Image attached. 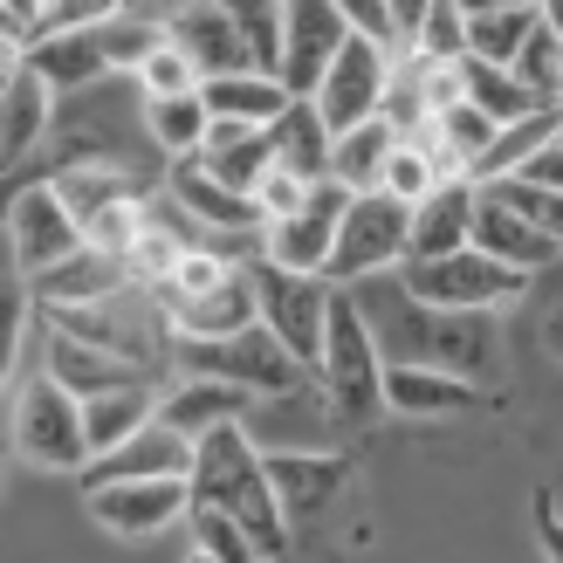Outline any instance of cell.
<instances>
[{
  "mask_svg": "<svg viewBox=\"0 0 563 563\" xmlns=\"http://www.w3.org/2000/svg\"><path fill=\"white\" fill-rule=\"evenodd\" d=\"M82 247H90V241H82V228H76L69 200L55 192V179L48 186H14V200H8V255H14V275L42 282L63 262H76Z\"/></svg>",
  "mask_w": 563,
  "mask_h": 563,
  "instance_id": "cell-9",
  "label": "cell"
},
{
  "mask_svg": "<svg viewBox=\"0 0 563 563\" xmlns=\"http://www.w3.org/2000/svg\"><path fill=\"white\" fill-rule=\"evenodd\" d=\"M440 186H454V179H446L440 165H433L427 152L412 145V137H399V152H391V165H385V186H378V192H385V200H399V207H412V213H419V207H427Z\"/></svg>",
  "mask_w": 563,
  "mask_h": 563,
  "instance_id": "cell-37",
  "label": "cell"
},
{
  "mask_svg": "<svg viewBox=\"0 0 563 563\" xmlns=\"http://www.w3.org/2000/svg\"><path fill=\"white\" fill-rule=\"evenodd\" d=\"M241 268L228 262V255H213V247H192V255L179 262V275L158 289V302H200V296H213V289H228Z\"/></svg>",
  "mask_w": 563,
  "mask_h": 563,
  "instance_id": "cell-40",
  "label": "cell"
},
{
  "mask_svg": "<svg viewBox=\"0 0 563 563\" xmlns=\"http://www.w3.org/2000/svg\"><path fill=\"white\" fill-rule=\"evenodd\" d=\"M255 207H262V220L275 228V220H296V213H309V179H296V173H275L255 186Z\"/></svg>",
  "mask_w": 563,
  "mask_h": 563,
  "instance_id": "cell-43",
  "label": "cell"
},
{
  "mask_svg": "<svg viewBox=\"0 0 563 563\" xmlns=\"http://www.w3.org/2000/svg\"><path fill=\"white\" fill-rule=\"evenodd\" d=\"M42 372L63 385V391H76L82 406H90V399H110V391L145 385V372H137V364L110 357V351H97V344H82V336H69V330H48V364H42Z\"/></svg>",
  "mask_w": 563,
  "mask_h": 563,
  "instance_id": "cell-18",
  "label": "cell"
},
{
  "mask_svg": "<svg viewBox=\"0 0 563 563\" xmlns=\"http://www.w3.org/2000/svg\"><path fill=\"white\" fill-rule=\"evenodd\" d=\"M391 76H399V55H385L378 42H364L357 27H351L344 55L330 63L323 90H317V118H323L336 137L357 131V124H372V118H385V103H391Z\"/></svg>",
  "mask_w": 563,
  "mask_h": 563,
  "instance_id": "cell-10",
  "label": "cell"
},
{
  "mask_svg": "<svg viewBox=\"0 0 563 563\" xmlns=\"http://www.w3.org/2000/svg\"><path fill=\"white\" fill-rule=\"evenodd\" d=\"M323 385H330L336 419H351V427L378 419V406H385V351H378V336H372V323H364V309L351 296H336V309H330Z\"/></svg>",
  "mask_w": 563,
  "mask_h": 563,
  "instance_id": "cell-5",
  "label": "cell"
},
{
  "mask_svg": "<svg viewBox=\"0 0 563 563\" xmlns=\"http://www.w3.org/2000/svg\"><path fill=\"white\" fill-rule=\"evenodd\" d=\"M488 200H501L509 213H522L537 234H550L556 247H563V192H537V186H522V179H495V186H482Z\"/></svg>",
  "mask_w": 563,
  "mask_h": 563,
  "instance_id": "cell-41",
  "label": "cell"
},
{
  "mask_svg": "<svg viewBox=\"0 0 563 563\" xmlns=\"http://www.w3.org/2000/svg\"><path fill=\"white\" fill-rule=\"evenodd\" d=\"M268 137H275V165H282V173H296V179H309V186H323V179H330L336 131L317 118V103H296Z\"/></svg>",
  "mask_w": 563,
  "mask_h": 563,
  "instance_id": "cell-33",
  "label": "cell"
},
{
  "mask_svg": "<svg viewBox=\"0 0 563 563\" xmlns=\"http://www.w3.org/2000/svg\"><path fill=\"white\" fill-rule=\"evenodd\" d=\"M173 42L200 63L207 82L220 76H255V55H247V35H241V21L234 8H173Z\"/></svg>",
  "mask_w": 563,
  "mask_h": 563,
  "instance_id": "cell-16",
  "label": "cell"
},
{
  "mask_svg": "<svg viewBox=\"0 0 563 563\" xmlns=\"http://www.w3.org/2000/svg\"><path fill=\"white\" fill-rule=\"evenodd\" d=\"M412 262V207L364 192L336 228V255H330V282H378L391 268Z\"/></svg>",
  "mask_w": 563,
  "mask_h": 563,
  "instance_id": "cell-8",
  "label": "cell"
},
{
  "mask_svg": "<svg viewBox=\"0 0 563 563\" xmlns=\"http://www.w3.org/2000/svg\"><path fill=\"white\" fill-rule=\"evenodd\" d=\"M516 179H522V186H537V192H563V137H556V145H543Z\"/></svg>",
  "mask_w": 563,
  "mask_h": 563,
  "instance_id": "cell-44",
  "label": "cell"
},
{
  "mask_svg": "<svg viewBox=\"0 0 563 563\" xmlns=\"http://www.w3.org/2000/svg\"><path fill=\"white\" fill-rule=\"evenodd\" d=\"M186 529H192V550L213 556V563H268V556H262V543L247 537L234 516H220V509H192V516H186Z\"/></svg>",
  "mask_w": 563,
  "mask_h": 563,
  "instance_id": "cell-38",
  "label": "cell"
},
{
  "mask_svg": "<svg viewBox=\"0 0 563 563\" xmlns=\"http://www.w3.org/2000/svg\"><path fill=\"white\" fill-rule=\"evenodd\" d=\"M351 207H357V192H344L336 179L309 186V213L262 228V262H268V268H289V275H323V282H330L336 228H344V213H351Z\"/></svg>",
  "mask_w": 563,
  "mask_h": 563,
  "instance_id": "cell-11",
  "label": "cell"
},
{
  "mask_svg": "<svg viewBox=\"0 0 563 563\" xmlns=\"http://www.w3.org/2000/svg\"><path fill=\"white\" fill-rule=\"evenodd\" d=\"M364 323H372L385 364H427V372H454L467 385H482L501 357L495 317H446V309H427L406 296V282H391L385 296L357 302Z\"/></svg>",
  "mask_w": 563,
  "mask_h": 563,
  "instance_id": "cell-1",
  "label": "cell"
},
{
  "mask_svg": "<svg viewBox=\"0 0 563 563\" xmlns=\"http://www.w3.org/2000/svg\"><path fill=\"white\" fill-rule=\"evenodd\" d=\"M550 351H556V357H563V302H556V309H550Z\"/></svg>",
  "mask_w": 563,
  "mask_h": 563,
  "instance_id": "cell-46",
  "label": "cell"
},
{
  "mask_svg": "<svg viewBox=\"0 0 563 563\" xmlns=\"http://www.w3.org/2000/svg\"><path fill=\"white\" fill-rule=\"evenodd\" d=\"M173 357L192 378L234 385V391H247V399H289V391L302 385V364L282 351V336L268 323L241 330V336H220V344H173Z\"/></svg>",
  "mask_w": 563,
  "mask_h": 563,
  "instance_id": "cell-4",
  "label": "cell"
},
{
  "mask_svg": "<svg viewBox=\"0 0 563 563\" xmlns=\"http://www.w3.org/2000/svg\"><path fill=\"white\" fill-rule=\"evenodd\" d=\"M474 247H482V255H495L501 268H516V275H537L543 262L563 255L550 234H537L522 213H509L501 200H488V192H482V220H474Z\"/></svg>",
  "mask_w": 563,
  "mask_h": 563,
  "instance_id": "cell-25",
  "label": "cell"
},
{
  "mask_svg": "<svg viewBox=\"0 0 563 563\" xmlns=\"http://www.w3.org/2000/svg\"><path fill=\"white\" fill-rule=\"evenodd\" d=\"M344 14H351V27H357L364 42H378L385 55H399V63H406V14H399V8H378V0H357V8H344Z\"/></svg>",
  "mask_w": 563,
  "mask_h": 563,
  "instance_id": "cell-42",
  "label": "cell"
},
{
  "mask_svg": "<svg viewBox=\"0 0 563 563\" xmlns=\"http://www.w3.org/2000/svg\"><path fill=\"white\" fill-rule=\"evenodd\" d=\"M543 21H550V35L563 42V0H550V8H543Z\"/></svg>",
  "mask_w": 563,
  "mask_h": 563,
  "instance_id": "cell-47",
  "label": "cell"
},
{
  "mask_svg": "<svg viewBox=\"0 0 563 563\" xmlns=\"http://www.w3.org/2000/svg\"><path fill=\"white\" fill-rule=\"evenodd\" d=\"M186 563H213V556H200V550H192V556H186Z\"/></svg>",
  "mask_w": 563,
  "mask_h": 563,
  "instance_id": "cell-48",
  "label": "cell"
},
{
  "mask_svg": "<svg viewBox=\"0 0 563 563\" xmlns=\"http://www.w3.org/2000/svg\"><path fill=\"white\" fill-rule=\"evenodd\" d=\"M97 42H103L110 76H137L165 42H173V14L165 8H110L97 21Z\"/></svg>",
  "mask_w": 563,
  "mask_h": 563,
  "instance_id": "cell-24",
  "label": "cell"
},
{
  "mask_svg": "<svg viewBox=\"0 0 563 563\" xmlns=\"http://www.w3.org/2000/svg\"><path fill=\"white\" fill-rule=\"evenodd\" d=\"M124 289H131V268L97 255V247H82L76 262H63L55 275L35 282V302L42 309H90V302H110V296H124Z\"/></svg>",
  "mask_w": 563,
  "mask_h": 563,
  "instance_id": "cell-23",
  "label": "cell"
},
{
  "mask_svg": "<svg viewBox=\"0 0 563 563\" xmlns=\"http://www.w3.org/2000/svg\"><path fill=\"white\" fill-rule=\"evenodd\" d=\"M399 124L391 118H372V124H357V131H344L336 137V152H330V179L344 186V192H378L385 186V165H391V152H399Z\"/></svg>",
  "mask_w": 563,
  "mask_h": 563,
  "instance_id": "cell-27",
  "label": "cell"
},
{
  "mask_svg": "<svg viewBox=\"0 0 563 563\" xmlns=\"http://www.w3.org/2000/svg\"><path fill=\"white\" fill-rule=\"evenodd\" d=\"M262 323V296H255V275H234L228 289H213L200 302H165V330L173 344H220V336H241Z\"/></svg>",
  "mask_w": 563,
  "mask_h": 563,
  "instance_id": "cell-15",
  "label": "cell"
},
{
  "mask_svg": "<svg viewBox=\"0 0 563 563\" xmlns=\"http://www.w3.org/2000/svg\"><path fill=\"white\" fill-rule=\"evenodd\" d=\"M48 82L27 69V63H8V82H0V152L8 158H27L48 131Z\"/></svg>",
  "mask_w": 563,
  "mask_h": 563,
  "instance_id": "cell-28",
  "label": "cell"
},
{
  "mask_svg": "<svg viewBox=\"0 0 563 563\" xmlns=\"http://www.w3.org/2000/svg\"><path fill=\"white\" fill-rule=\"evenodd\" d=\"M192 474V440L173 433L165 419H152L137 440H124L118 454H103L82 467V488H118V482H186Z\"/></svg>",
  "mask_w": 563,
  "mask_h": 563,
  "instance_id": "cell-13",
  "label": "cell"
},
{
  "mask_svg": "<svg viewBox=\"0 0 563 563\" xmlns=\"http://www.w3.org/2000/svg\"><path fill=\"white\" fill-rule=\"evenodd\" d=\"M482 399V385L454 372H427V364H385V406L399 419H454Z\"/></svg>",
  "mask_w": 563,
  "mask_h": 563,
  "instance_id": "cell-20",
  "label": "cell"
},
{
  "mask_svg": "<svg viewBox=\"0 0 563 563\" xmlns=\"http://www.w3.org/2000/svg\"><path fill=\"white\" fill-rule=\"evenodd\" d=\"M406 296L427 302V309H446V317H488V309L516 302L529 289V275L501 268L495 255H482V247H467V255H446V262H412L399 268Z\"/></svg>",
  "mask_w": 563,
  "mask_h": 563,
  "instance_id": "cell-7",
  "label": "cell"
},
{
  "mask_svg": "<svg viewBox=\"0 0 563 563\" xmlns=\"http://www.w3.org/2000/svg\"><path fill=\"white\" fill-rule=\"evenodd\" d=\"M234 21H241V35H247V55H255V76L282 82V63H289V8L255 0V8H234Z\"/></svg>",
  "mask_w": 563,
  "mask_h": 563,
  "instance_id": "cell-36",
  "label": "cell"
},
{
  "mask_svg": "<svg viewBox=\"0 0 563 563\" xmlns=\"http://www.w3.org/2000/svg\"><path fill=\"white\" fill-rule=\"evenodd\" d=\"M8 427H14V454H21L27 467L76 474V467L97 461V454H90V419H82V399H76V391H63L48 372H35V378L14 385Z\"/></svg>",
  "mask_w": 563,
  "mask_h": 563,
  "instance_id": "cell-3",
  "label": "cell"
},
{
  "mask_svg": "<svg viewBox=\"0 0 563 563\" xmlns=\"http://www.w3.org/2000/svg\"><path fill=\"white\" fill-rule=\"evenodd\" d=\"M200 97L213 110V124H247V131H275L296 110V97L282 90L275 76H220V82H207Z\"/></svg>",
  "mask_w": 563,
  "mask_h": 563,
  "instance_id": "cell-26",
  "label": "cell"
},
{
  "mask_svg": "<svg viewBox=\"0 0 563 563\" xmlns=\"http://www.w3.org/2000/svg\"><path fill=\"white\" fill-rule=\"evenodd\" d=\"M474 220H482V186H474V179L440 186L433 200L412 213V262L467 255V247H474ZM412 262H406V268H412Z\"/></svg>",
  "mask_w": 563,
  "mask_h": 563,
  "instance_id": "cell-17",
  "label": "cell"
},
{
  "mask_svg": "<svg viewBox=\"0 0 563 563\" xmlns=\"http://www.w3.org/2000/svg\"><path fill=\"white\" fill-rule=\"evenodd\" d=\"M82 419H90V454H118L124 440H137L158 419V399H152V385H131V391H110V399H90L82 406Z\"/></svg>",
  "mask_w": 563,
  "mask_h": 563,
  "instance_id": "cell-34",
  "label": "cell"
},
{
  "mask_svg": "<svg viewBox=\"0 0 563 563\" xmlns=\"http://www.w3.org/2000/svg\"><path fill=\"white\" fill-rule=\"evenodd\" d=\"M27 69H35L48 90H97V82L110 76L103 63V42H97V27H69V35H55L42 42L35 55H21Z\"/></svg>",
  "mask_w": 563,
  "mask_h": 563,
  "instance_id": "cell-32",
  "label": "cell"
},
{
  "mask_svg": "<svg viewBox=\"0 0 563 563\" xmlns=\"http://www.w3.org/2000/svg\"><path fill=\"white\" fill-rule=\"evenodd\" d=\"M200 173H213L228 192H241V200H255V186L275 173V137L268 131H247V124H213V137L200 145Z\"/></svg>",
  "mask_w": 563,
  "mask_h": 563,
  "instance_id": "cell-21",
  "label": "cell"
},
{
  "mask_svg": "<svg viewBox=\"0 0 563 563\" xmlns=\"http://www.w3.org/2000/svg\"><path fill=\"white\" fill-rule=\"evenodd\" d=\"M90 516L118 537H158L192 516V488L186 482H118V488H90Z\"/></svg>",
  "mask_w": 563,
  "mask_h": 563,
  "instance_id": "cell-14",
  "label": "cell"
},
{
  "mask_svg": "<svg viewBox=\"0 0 563 563\" xmlns=\"http://www.w3.org/2000/svg\"><path fill=\"white\" fill-rule=\"evenodd\" d=\"M461 90L474 110H488V118L509 131V124H529V118H556V110H543L537 97L516 82V69H488V63H461Z\"/></svg>",
  "mask_w": 563,
  "mask_h": 563,
  "instance_id": "cell-35",
  "label": "cell"
},
{
  "mask_svg": "<svg viewBox=\"0 0 563 563\" xmlns=\"http://www.w3.org/2000/svg\"><path fill=\"white\" fill-rule=\"evenodd\" d=\"M247 412H255V399L234 391V385H213V378H186L179 391L158 399V419L173 433H186L192 446H200L207 433H220V427H247Z\"/></svg>",
  "mask_w": 563,
  "mask_h": 563,
  "instance_id": "cell-19",
  "label": "cell"
},
{
  "mask_svg": "<svg viewBox=\"0 0 563 563\" xmlns=\"http://www.w3.org/2000/svg\"><path fill=\"white\" fill-rule=\"evenodd\" d=\"M543 550H550V563H563V522H556V516L543 522Z\"/></svg>",
  "mask_w": 563,
  "mask_h": 563,
  "instance_id": "cell-45",
  "label": "cell"
},
{
  "mask_svg": "<svg viewBox=\"0 0 563 563\" xmlns=\"http://www.w3.org/2000/svg\"><path fill=\"white\" fill-rule=\"evenodd\" d=\"M351 42V14L336 0H289V63H282V90L296 103H317L330 63Z\"/></svg>",
  "mask_w": 563,
  "mask_h": 563,
  "instance_id": "cell-12",
  "label": "cell"
},
{
  "mask_svg": "<svg viewBox=\"0 0 563 563\" xmlns=\"http://www.w3.org/2000/svg\"><path fill=\"white\" fill-rule=\"evenodd\" d=\"M165 192H173V200H179L192 220H200L207 234H247V228H268L255 200H241V192H228V186H220L213 173H200L192 158H186V165H173V179H165Z\"/></svg>",
  "mask_w": 563,
  "mask_h": 563,
  "instance_id": "cell-22",
  "label": "cell"
},
{
  "mask_svg": "<svg viewBox=\"0 0 563 563\" xmlns=\"http://www.w3.org/2000/svg\"><path fill=\"white\" fill-rule=\"evenodd\" d=\"M268 482H275L282 516L296 522V516H317L344 488V461L336 454H268Z\"/></svg>",
  "mask_w": 563,
  "mask_h": 563,
  "instance_id": "cell-30",
  "label": "cell"
},
{
  "mask_svg": "<svg viewBox=\"0 0 563 563\" xmlns=\"http://www.w3.org/2000/svg\"><path fill=\"white\" fill-rule=\"evenodd\" d=\"M137 124H145V137L173 165H186L213 137V110H207V97H145L137 103Z\"/></svg>",
  "mask_w": 563,
  "mask_h": 563,
  "instance_id": "cell-29",
  "label": "cell"
},
{
  "mask_svg": "<svg viewBox=\"0 0 563 563\" xmlns=\"http://www.w3.org/2000/svg\"><path fill=\"white\" fill-rule=\"evenodd\" d=\"M255 296H262V323L282 336L302 372H323V344H330V309H336V289L323 275H289V268H268L255 262Z\"/></svg>",
  "mask_w": 563,
  "mask_h": 563,
  "instance_id": "cell-6",
  "label": "cell"
},
{
  "mask_svg": "<svg viewBox=\"0 0 563 563\" xmlns=\"http://www.w3.org/2000/svg\"><path fill=\"white\" fill-rule=\"evenodd\" d=\"M131 82H137V90H145V97H200V90H207L200 63H192V55H186L179 42H165V48H158L152 63L131 76Z\"/></svg>",
  "mask_w": 563,
  "mask_h": 563,
  "instance_id": "cell-39",
  "label": "cell"
},
{
  "mask_svg": "<svg viewBox=\"0 0 563 563\" xmlns=\"http://www.w3.org/2000/svg\"><path fill=\"white\" fill-rule=\"evenodd\" d=\"M186 488H192V509L234 516L247 537L262 543V556L282 563V550H289V516H282V501H275L268 454L255 446V433H247V427H220V433H207L200 446H192Z\"/></svg>",
  "mask_w": 563,
  "mask_h": 563,
  "instance_id": "cell-2",
  "label": "cell"
},
{
  "mask_svg": "<svg viewBox=\"0 0 563 563\" xmlns=\"http://www.w3.org/2000/svg\"><path fill=\"white\" fill-rule=\"evenodd\" d=\"M537 27H543V8H467V63L516 69Z\"/></svg>",
  "mask_w": 563,
  "mask_h": 563,
  "instance_id": "cell-31",
  "label": "cell"
}]
</instances>
